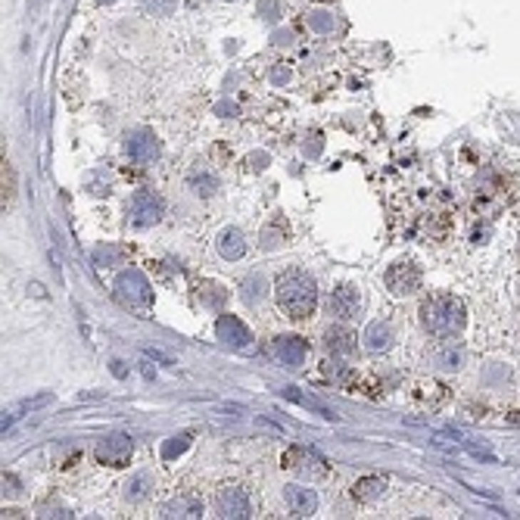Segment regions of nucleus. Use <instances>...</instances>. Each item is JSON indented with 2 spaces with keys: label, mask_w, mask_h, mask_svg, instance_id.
I'll list each match as a JSON object with an SVG mask.
<instances>
[{
  "label": "nucleus",
  "mask_w": 520,
  "mask_h": 520,
  "mask_svg": "<svg viewBox=\"0 0 520 520\" xmlns=\"http://www.w3.org/2000/svg\"><path fill=\"white\" fill-rule=\"evenodd\" d=\"M275 296H277L280 312H284L287 318H293V321L312 318L315 305H318V290H315V280L309 275H302V271H287V275L277 280Z\"/></svg>",
  "instance_id": "nucleus-1"
},
{
  "label": "nucleus",
  "mask_w": 520,
  "mask_h": 520,
  "mask_svg": "<svg viewBox=\"0 0 520 520\" xmlns=\"http://www.w3.org/2000/svg\"><path fill=\"white\" fill-rule=\"evenodd\" d=\"M421 321L433 337H455L464 327V305L449 293H433L421 305Z\"/></svg>",
  "instance_id": "nucleus-2"
},
{
  "label": "nucleus",
  "mask_w": 520,
  "mask_h": 520,
  "mask_svg": "<svg viewBox=\"0 0 520 520\" xmlns=\"http://www.w3.org/2000/svg\"><path fill=\"white\" fill-rule=\"evenodd\" d=\"M116 296H118V302L122 305H128V309H150V302H153V290H150L147 277H143L138 268H128V271L118 275Z\"/></svg>",
  "instance_id": "nucleus-3"
},
{
  "label": "nucleus",
  "mask_w": 520,
  "mask_h": 520,
  "mask_svg": "<svg viewBox=\"0 0 520 520\" xmlns=\"http://www.w3.org/2000/svg\"><path fill=\"white\" fill-rule=\"evenodd\" d=\"M280 464L287 471H293L296 476H302V480H321V476H327V462H324L318 452L302 449V446H290L284 452V458H280Z\"/></svg>",
  "instance_id": "nucleus-4"
},
{
  "label": "nucleus",
  "mask_w": 520,
  "mask_h": 520,
  "mask_svg": "<svg viewBox=\"0 0 520 520\" xmlns=\"http://www.w3.org/2000/svg\"><path fill=\"white\" fill-rule=\"evenodd\" d=\"M268 355L275 359L277 364H284V368H300L305 362V355H309V343H305L302 337H275L268 346Z\"/></svg>",
  "instance_id": "nucleus-5"
},
{
  "label": "nucleus",
  "mask_w": 520,
  "mask_h": 520,
  "mask_svg": "<svg viewBox=\"0 0 520 520\" xmlns=\"http://www.w3.org/2000/svg\"><path fill=\"white\" fill-rule=\"evenodd\" d=\"M128 212H131L134 225L150 228V225H156V221L162 218V212H165V203H162L153 190H138L131 197V206H128Z\"/></svg>",
  "instance_id": "nucleus-6"
},
{
  "label": "nucleus",
  "mask_w": 520,
  "mask_h": 520,
  "mask_svg": "<svg viewBox=\"0 0 520 520\" xmlns=\"http://www.w3.org/2000/svg\"><path fill=\"white\" fill-rule=\"evenodd\" d=\"M125 150L134 162L147 165V162H156V156H159V141L153 131H147V128H138V131H128Z\"/></svg>",
  "instance_id": "nucleus-7"
},
{
  "label": "nucleus",
  "mask_w": 520,
  "mask_h": 520,
  "mask_svg": "<svg viewBox=\"0 0 520 520\" xmlns=\"http://www.w3.org/2000/svg\"><path fill=\"white\" fill-rule=\"evenodd\" d=\"M131 439L125 437V433H113V437H106L103 442L97 446V462L100 464H109V467H125L131 462Z\"/></svg>",
  "instance_id": "nucleus-8"
},
{
  "label": "nucleus",
  "mask_w": 520,
  "mask_h": 520,
  "mask_svg": "<svg viewBox=\"0 0 520 520\" xmlns=\"http://www.w3.org/2000/svg\"><path fill=\"white\" fill-rule=\"evenodd\" d=\"M387 287L393 290L396 296H408L421 287V271H417L414 262H396L387 271Z\"/></svg>",
  "instance_id": "nucleus-9"
},
{
  "label": "nucleus",
  "mask_w": 520,
  "mask_h": 520,
  "mask_svg": "<svg viewBox=\"0 0 520 520\" xmlns=\"http://www.w3.org/2000/svg\"><path fill=\"white\" fill-rule=\"evenodd\" d=\"M215 511L221 517H234V520H243V517H253V501L250 496H246L243 489H237V486H231V489H221L218 499H215Z\"/></svg>",
  "instance_id": "nucleus-10"
},
{
  "label": "nucleus",
  "mask_w": 520,
  "mask_h": 520,
  "mask_svg": "<svg viewBox=\"0 0 520 520\" xmlns=\"http://www.w3.org/2000/svg\"><path fill=\"white\" fill-rule=\"evenodd\" d=\"M215 334H218V340L225 346H231V349H246L250 346V330L243 327V321L240 318H234V315H221L218 318V324H215Z\"/></svg>",
  "instance_id": "nucleus-11"
},
{
  "label": "nucleus",
  "mask_w": 520,
  "mask_h": 520,
  "mask_svg": "<svg viewBox=\"0 0 520 520\" xmlns=\"http://www.w3.org/2000/svg\"><path fill=\"white\" fill-rule=\"evenodd\" d=\"M359 305H362V300H359V290L355 287H349V284H343V287H337L334 293L327 296V312L330 315H337V318H352L355 312H359Z\"/></svg>",
  "instance_id": "nucleus-12"
},
{
  "label": "nucleus",
  "mask_w": 520,
  "mask_h": 520,
  "mask_svg": "<svg viewBox=\"0 0 520 520\" xmlns=\"http://www.w3.org/2000/svg\"><path fill=\"white\" fill-rule=\"evenodd\" d=\"M284 501L293 517H312L318 511V496L305 486H287L284 489Z\"/></svg>",
  "instance_id": "nucleus-13"
},
{
  "label": "nucleus",
  "mask_w": 520,
  "mask_h": 520,
  "mask_svg": "<svg viewBox=\"0 0 520 520\" xmlns=\"http://www.w3.org/2000/svg\"><path fill=\"white\" fill-rule=\"evenodd\" d=\"M324 346H327L330 355H340V359H346V355L355 352V334L346 327H330L327 334H324Z\"/></svg>",
  "instance_id": "nucleus-14"
},
{
  "label": "nucleus",
  "mask_w": 520,
  "mask_h": 520,
  "mask_svg": "<svg viewBox=\"0 0 520 520\" xmlns=\"http://www.w3.org/2000/svg\"><path fill=\"white\" fill-rule=\"evenodd\" d=\"M383 492H387V480H383V476H362V480H355V486H352V499L362 501V505L377 501Z\"/></svg>",
  "instance_id": "nucleus-15"
},
{
  "label": "nucleus",
  "mask_w": 520,
  "mask_h": 520,
  "mask_svg": "<svg viewBox=\"0 0 520 520\" xmlns=\"http://www.w3.org/2000/svg\"><path fill=\"white\" fill-rule=\"evenodd\" d=\"M218 253L225 255V259H243V253H246L243 234L237 231V228H228V231H221V237H218Z\"/></svg>",
  "instance_id": "nucleus-16"
},
{
  "label": "nucleus",
  "mask_w": 520,
  "mask_h": 520,
  "mask_svg": "<svg viewBox=\"0 0 520 520\" xmlns=\"http://www.w3.org/2000/svg\"><path fill=\"white\" fill-rule=\"evenodd\" d=\"M203 514V505L193 499H175L162 508V517H200Z\"/></svg>",
  "instance_id": "nucleus-17"
},
{
  "label": "nucleus",
  "mask_w": 520,
  "mask_h": 520,
  "mask_svg": "<svg viewBox=\"0 0 520 520\" xmlns=\"http://www.w3.org/2000/svg\"><path fill=\"white\" fill-rule=\"evenodd\" d=\"M0 190H4V212H6V206L13 203V197H16V168H13V162L4 156V162H0Z\"/></svg>",
  "instance_id": "nucleus-18"
},
{
  "label": "nucleus",
  "mask_w": 520,
  "mask_h": 520,
  "mask_svg": "<svg viewBox=\"0 0 520 520\" xmlns=\"http://www.w3.org/2000/svg\"><path fill=\"white\" fill-rule=\"evenodd\" d=\"M280 393H284L287 399H293V402H296V405H302V408H312V412H318L321 417H327V421H334V417H337V414H334V412H330V408H327V405H321V402H318V399H312V396H302V393H296V389H293V387L280 389Z\"/></svg>",
  "instance_id": "nucleus-19"
},
{
  "label": "nucleus",
  "mask_w": 520,
  "mask_h": 520,
  "mask_svg": "<svg viewBox=\"0 0 520 520\" xmlns=\"http://www.w3.org/2000/svg\"><path fill=\"white\" fill-rule=\"evenodd\" d=\"M50 393H44V396H35V399H25V402H19L13 408V412H4V433H6V427H13V421L19 417L22 412H35V408H41V405H47L50 402Z\"/></svg>",
  "instance_id": "nucleus-20"
},
{
  "label": "nucleus",
  "mask_w": 520,
  "mask_h": 520,
  "mask_svg": "<svg viewBox=\"0 0 520 520\" xmlns=\"http://www.w3.org/2000/svg\"><path fill=\"white\" fill-rule=\"evenodd\" d=\"M364 340H368V349H387L389 346V324L387 321H374L368 324V334H364Z\"/></svg>",
  "instance_id": "nucleus-21"
},
{
  "label": "nucleus",
  "mask_w": 520,
  "mask_h": 520,
  "mask_svg": "<svg viewBox=\"0 0 520 520\" xmlns=\"http://www.w3.org/2000/svg\"><path fill=\"white\" fill-rule=\"evenodd\" d=\"M187 446H190V433H178V437H172L165 446H162V458H165V462H172V458L181 455Z\"/></svg>",
  "instance_id": "nucleus-22"
},
{
  "label": "nucleus",
  "mask_w": 520,
  "mask_h": 520,
  "mask_svg": "<svg viewBox=\"0 0 520 520\" xmlns=\"http://www.w3.org/2000/svg\"><path fill=\"white\" fill-rule=\"evenodd\" d=\"M262 296H265V280L262 277H246L243 280V300L253 305V302H259Z\"/></svg>",
  "instance_id": "nucleus-23"
},
{
  "label": "nucleus",
  "mask_w": 520,
  "mask_h": 520,
  "mask_svg": "<svg viewBox=\"0 0 520 520\" xmlns=\"http://www.w3.org/2000/svg\"><path fill=\"white\" fill-rule=\"evenodd\" d=\"M125 496L131 501H141L143 496H147V476H138V480H131L125 486Z\"/></svg>",
  "instance_id": "nucleus-24"
},
{
  "label": "nucleus",
  "mask_w": 520,
  "mask_h": 520,
  "mask_svg": "<svg viewBox=\"0 0 520 520\" xmlns=\"http://www.w3.org/2000/svg\"><path fill=\"white\" fill-rule=\"evenodd\" d=\"M147 355H150V359H159V362H165V364H175L172 359H168V355H162V352H156V349H150V352H147Z\"/></svg>",
  "instance_id": "nucleus-25"
},
{
  "label": "nucleus",
  "mask_w": 520,
  "mask_h": 520,
  "mask_svg": "<svg viewBox=\"0 0 520 520\" xmlns=\"http://www.w3.org/2000/svg\"><path fill=\"white\" fill-rule=\"evenodd\" d=\"M113 374H116V377H125V368H122V362H113Z\"/></svg>",
  "instance_id": "nucleus-26"
},
{
  "label": "nucleus",
  "mask_w": 520,
  "mask_h": 520,
  "mask_svg": "<svg viewBox=\"0 0 520 520\" xmlns=\"http://www.w3.org/2000/svg\"><path fill=\"white\" fill-rule=\"evenodd\" d=\"M100 4H113V0H100Z\"/></svg>",
  "instance_id": "nucleus-27"
}]
</instances>
